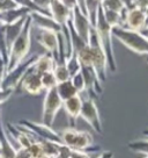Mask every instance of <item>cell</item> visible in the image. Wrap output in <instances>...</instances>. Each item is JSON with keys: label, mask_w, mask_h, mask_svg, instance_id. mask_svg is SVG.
I'll return each mask as SVG.
<instances>
[{"label": "cell", "mask_w": 148, "mask_h": 158, "mask_svg": "<svg viewBox=\"0 0 148 158\" xmlns=\"http://www.w3.org/2000/svg\"><path fill=\"white\" fill-rule=\"evenodd\" d=\"M61 138V143L71 148L72 150H79V151H99V148H94V138L93 135L84 130H78L75 128H67L59 134Z\"/></svg>", "instance_id": "3"}, {"label": "cell", "mask_w": 148, "mask_h": 158, "mask_svg": "<svg viewBox=\"0 0 148 158\" xmlns=\"http://www.w3.org/2000/svg\"><path fill=\"white\" fill-rule=\"evenodd\" d=\"M71 21H72V26H73L74 30L78 33V35H79L81 39L84 40V41L88 43L90 31L93 29V27L90 25L88 18L80 12V10L78 8V6H76V7L74 8L73 12H72Z\"/></svg>", "instance_id": "13"}, {"label": "cell", "mask_w": 148, "mask_h": 158, "mask_svg": "<svg viewBox=\"0 0 148 158\" xmlns=\"http://www.w3.org/2000/svg\"><path fill=\"white\" fill-rule=\"evenodd\" d=\"M89 49H90V57H92V66L94 68L95 72L99 77V81L104 83L108 77V60L104 50L99 44V37L95 31V28L92 29L88 41Z\"/></svg>", "instance_id": "5"}, {"label": "cell", "mask_w": 148, "mask_h": 158, "mask_svg": "<svg viewBox=\"0 0 148 158\" xmlns=\"http://www.w3.org/2000/svg\"><path fill=\"white\" fill-rule=\"evenodd\" d=\"M133 4L137 8L143 10V12H146L147 8H148V1L147 0H145V1H133Z\"/></svg>", "instance_id": "39"}, {"label": "cell", "mask_w": 148, "mask_h": 158, "mask_svg": "<svg viewBox=\"0 0 148 158\" xmlns=\"http://www.w3.org/2000/svg\"><path fill=\"white\" fill-rule=\"evenodd\" d=\"M63 4H64V5L67 7V10H69L71 12H73L74 8L76 7V1H68V0H65V1H63Z\"/></svg>", "instance_id": "40"}, {"label": "cell", "mask_w": 148, "mask_h": 158, "mask_svg": "<svg viewBox=\"0 0 148 158\" xmlns=\"http://www.w3.org/2000/svg\"><path fill=\"white\" fill-rule=\"evenodd\" d=\"M80 118H82L87 123L94 129L97 134L103 133L102 129V121L99 113V108L95 104L94 99H84L82 101V108H81V114Z\"/></svg>", "instance_id": "10"}, {"label": "cell", "mask_w": 148, "mask_h": 158, "mask_svg": "<svg viewBox=\"0 0 148 158\" xmlns=\"http://www.w3.org/2000/svg\"><path fill=\"white\" fill-rule=\"evenodd\" d=\"M101 6L103 10H111V12H116L118 14L123 15L125 8V2L120 1V0H104L101 1Z\"/></svg>", "instance_id": "24"}, {"label": "cell", "mask_w": 148, "mask_h": 158, "mask_svg": "<svg viewBox=\"0 0 148 158\" xmlns=\"http://www.w3.org/2000/svg\"><path fill=\"white\" fill-rule=\"evenodd\" d=\"M40 142L42 143L45 157L54 158L58 155L61 143H57V142H52V141H40Z\"/></svg>", "instance_id": "26"}, {"label": "cell", "mask_w": 148, "mask_h": 158, "mask_svg": "<svg viewBox=\"0 0 148 158\" xmlns=\"http://www.w3.org/2000/svg\"><path fill=\"white\" fill-rule=\"evenodd\" d=\"M18 124L21 126L22 128H25L31 131L40 141H52V142L61 143L59 134L53 130V128L48 127L44 123H37L34 121H29V120H21Z\"/></svg>", "instance_id": "9"}, {"label": "cell", "mask_w": 148, "mask_h": 158, "mask_svg": "<svg viewBox=\"0 0 148 158\" xmlns=\"http://www.w3.org/2000/svg\"><path fill=\"white\" fill-rule=\"evenodd\" d=\"M95 31L99 37V44L102 47V49L105 52L107 60H108V70L111 72L117 71V63L115 58L114 52V45H112V28L107 23V21L103 16V10L102 7L99 8V16H97V22L95 26Z\"/></svg>", "instance_id": "2"}, {"label": "cell", "mask_w": 148, "mask_h": 158, "mask_svg": "<svg viewBox=\"0 0 148 158\" xmlns=\"http://www.w3.org/2000/svg\"><path fill=\"white\" fill-rule=\"evenodd\" d=\"M14 158H31V156H30V152L28 149L18 148L16 149V152H15Z\"/></svg>", "instance_id": "37"}, {"label": "cell", "mask_w": 148, "mask_h": 158, "mask_svg": "<svg viewBox=\"0 0 148 158\" xmlns=\"http://www.w3.org/2000/svg\"><path fill=\"white\" fill-rule=\"evenodd\" d=\"M126 10L123 13V28L133 30V31H142L146 28V13L134 6L133 1H124Z\"/></svg>", "instance_id": "6"}, {"label": "cell", "mask_w": 148, "mask_h": 158, "mask_svg": "<svg viewBox=\"0 0 148 158\" xmlns=\"http://www.w3.org/2000/svg\"><path fill=\"white\" fill-rule=\"evenodd\" d=\"M96 158H114V153L111 151H102Z\"/></svg>", "instance_id": "41"}, {"label": "cell", "mask_w": 148, "mask_h": 158, "mask_svg": "<svg viewBox=\"0 0 148 158\" xmlns=\"http://www.w3.org/2000/svg\"><path fill=\"white\" fill-rule=\"evenodd\" d=\"M38 57V55L37 54H34L31 55L30 57L28 58H25L21 64H19L16 68L10 71V72H7L5 76V78H4V81H2V84H1V87L0 89H18V86L20 85L21 80L23 79V77L25 76V73L28 72V70L31 65L34 64L35 62H36V59Z\"/></svg>", "instance_id": "7"}, {"label": "cell", "mask_w": 148, "mask_h": 158, "mask_svg": "<svg viewBox=\"0 0 148 158\" xmlns=\"http://www.w3.org/2000/svg\"><path fill=\"white\" fill-rule=\"evenodd\" d=\"M102 7V6H101ZM103 16L105 21H107V23H108L112 29L114 28H118V27H123V18H122V15L118 14V13H116V12H111V10H103Z\"/></svg>", "instance_id": "23"}, {"label": "cell", "mask_w": 148, "mask_h": 158, "mask_svg": "<svg viewBox=\"0 0 148 158\" xmlns=\"http://www.w3.org/2000/svg\"><path fill=\"white\" fill-rule=\"evenodd\" d=\"M41 80H42L43 89L46 91V92L56 89V86H57V84H58V81H57V79H56V77H54V74L52 71L42 74V76H41Z\"/></svg>", "instance_id": "28"}, {"label": "cell", "mask_w": 148, "mask_h": 158, "mask_svg": "<svg viewBox=\"0 0 148 158\" xmlns=\"http://www.w3.org/2000/svg\"><path fill=\"white\" fill-rule=\"evenodd\" d=\"M71 153H72V149L64 145V144H61L59 149V152L54 158H71Z\"/></svg>", "instance_id": "34"}, {"label": "cell", "mask_w": 148, "mask_h": 158, "mask_svg": "<svg viewBox=\"0 0 148 158\" xmlns=\"http://www.w3.org/2000/svg\"><path fill=\"white\" fill-rule=\"evenodd\" d=\"M145 13H146V19H147V22H146V28H148V8Z\"/></svg>", "instance_id": "44"}, {"label": "cell", "mask_w": 148, "mask_h": 158, "mask_svg": "<svg viewBox=\"0 0 148 158\" xmlns=\"http://www.w3.org/2000/svg\"><path fill=\"white\" fill-rule=\"evenodd\" d=\"M19 2L15 0H0V13H5L8 10H15L19 7Z\"/></svg>", "instance_id": "33"}, {"label": "cell", "mask_w": 148, "mask_h": 158, "mask_svg": "<svg viewBox=\"0 0 148 158\" xmlns=\"http://www.w3.org/2000/svg\"><path fill=\"white\" fill-rule=\"evenodd\" d=\"M71 158H92L90 153L86 151H79V150H72Z\"/></svg>", "instance_id": "38"}, {"label": "cell", "mask_w": 148, "mask_h": 158, "mask_svg": "<svg viewBox=\"0 0 148 158\" xmlns=\"http://www.w3.org/2000/svg\"><path fill=\"white\" fill-rule=\"evenodd\" d=\"M49 12L51 14V18L58 23V25L64 28L67 26L68 20L72 18V12L67 10V7L63 4L60 0H51L49 6Z\"/></svg>", "instance_id": "14"}, {"label": "cell", "mask_w": 148, "mask_h": 158, "mask_svg": "<svg viewBox=\"0 0 148 158\" xmlns=\"http://www.w3.org/2000/svg\"><path fill=\"white\" fill-rule=\"evenodd\" d=\"M29 16H30V19H31L33 28H34V27H37V29L50 30V31H54V33H59V31L63 30V28H61L50 15L30 13Z\"/></svg>", "instance_id": "15"}, {"label": "cell", "mask_w": 148, "mask_h": 158, "mask_svg": "<svg viewBox=\"0 0 148 158\" xmlns=\"http://www.w3.org/2000/svg\"><path fill=\"white\" fill-rule=\"evenodd\" d=\"M52 72L58 83H64V81H67L71 79V74H69L65 63H56Z\"/></svg>", "instance_id": "25"}, {"label": "cell", "mask_w": 148, "mask_h": 158, "mask_svg": "<svg viewBox=\"0 0 148 158\" xmlns=\"http://www.w3.org/2000/svg\"><path fill=\"white\" fill-rule=\"evenodd\" d=\"M71 81H72V84L73 86L75 87V89L79 92V94L81 92H86V86H84V77H82V73H81V71L78 72V73H75L74 76L71 77Z\"/></svg>", "instance_id": "31"}, {"label": "cell", "mask_w": 148, "mask_h": 158, "mask_svg": "<svg viewBox=\"0 0 148 158\" xmlns=\"http://www.w3.org/2000/svg\"><path fill=\"white\" fill-rule=\"evenodd\" d=\"M31 31H33V23L30 16H28L21 35L10 47L8 63H7V72L12 71L27 58L31 44Z\"/></svg>", "instance_id": "1"}, {"label": "cell", "mask_w": 148, "mask_h": 158, "mask_svg": "<svg viewBox=\"0 0 148 158\" xmlns=\"http://www.w3.org/2000/svg\"><path fill=\"white\" fill-rule=\"evenodd\" d=\"M145 158H148V157H145Z\"/></svg>", "instance_id": "47"}, {"label": "cell", "mask_w": 148, "mask_h": 158, "mask_svg": "<svg viewBox=\"0 0 148 158\" xmlns=\"http://www.w3.org/2000/svg\"><path fill=\"white\" fill-rule=\"evenodd\" d=\"M30 10L27 7H25V6L20 5L15 10H8V12H5V13H0V23H2V25L5 26L13 25V23H16L20 20L28 18Z\"/></svg>", "instance_id": "17"}, {"label": "cell", "mask_w": 148, "mask_h": 158, "mask_svg": "<svg viewBox=\"0 0 148 158\" xmlns=\"http://www.w3.org/2000/svg\"><path fill=\"white\" fill-rule=\"evenodd\" d=\"M13 93H14V91H13V89H0V105L6 102V101L12 97V94Z\"/></svg>", "instance_id": "36"}, {"label": "cell", "mask_w": 148, "mask_h": 158, "mask_svg": "<svg viewBox=\"0 0 148 158\" xmlns=\"http://www.w3.org/2000/svg\"><path fill=\"white\" fill-rule=\"evenodd\" d=\"M19 89H22L27 93L31 94V95H40L44 89L42 86V80H41V76L37 74L33 70V65L29 68L28 72L25 73L23 79L21 80L20 85L18 86Z\"/></svg>", "instance_id": "11"}, {"label": "cell", "mask_w": 148, "mask_h": 158, "mask_svg": "<svg viewBox=\"0 0 148 158\" xmlns=\"http://www.w3.org/2000/svg\"><path fill=\"white\" fill-rule=\"evenodd\" d=\"M128 149L134 152L143 153L145 157H148V139L147 141H134L128 143Z\"/></svg>", "instance_id": "30"}, {"label": "cell", "mask_w": 148, "mask_h": 158, "mask_svg": "<svg viewBox=\"0 0 148 158\" xmlns=\"http://www.w3.org/2000/svg\"><path fill=\"white\" fill-rule=\"evenodd\" d=\"M82 101H84V99H81L80 95H76V97H73V98L63 102V108L65 109V112L68 116L71 128H74V126L76 123V120L80 118L81 108H82Z\"/></svg>", "instance_id": "16"}, {"label": "cell", "mask_w": 148, "mask_h": 158, "mask_svg": "<svg viewBox=\"0 0 148 158\" xmlns=\"http://www.w3.org/2000/svg\"><path fill=\"white\" fill-rule=\"evenodd\" d=\"M86 7H87V18L93 28H95L96 22H97V16L101 8V1H86Z\"/></svg>", "instance_id": "22"}, {"label": "cell", "mask_w": 148, "mask_h": 158, "mask_svg": "<svg viewBox=\"0 0 148 158\" xmlns=\"http://www.w3.org/2000/svg\"><path fill=\"white\" fill-rule=\"evenodd\" d=\"M142 134H143V136H146V138L148 139V129H146V130H143Z\"/></svg>", "instance_id": "43"}, {"label": "cell", "mask_w": 148, "mask_h": 158, "mask_svg": "<svg viewBox=\"0 0 148 158\" xmlns=\"http://www.w3.org/2000/svg\"><path fill=\"white\" fill-rule=\"evenodd\" d=\"M56 91L59 95V98L63 100V102L68 100V99L73 98V97L79 95V92L75 89V87H74L72 81H71V79L67 80V81H64V83H58L57 86H56Z\"/></svg>", "instance_id": "21"}, {"label": "cell", "mask_w": 148, "mask_h": 158, "mask_svg": "<svg viewBox=\"0 0 148 158\" xmlns=\"http://www.w3.org/2000/svg\"><path fill=\"white\" fill-rule=\"evenodd\" d=\"M65 64H66V68H67V70H68L71 77L74 76L75 73L80 72V70H81V65H80L79 59H78V57H76V55L73 54V52H71V54L66 57Z\"/></svg>", "instance_id": "27"}, {"label": "cell", "mask_w": 148, "mask_h": 158, "mask_svg": "<svg viewBox=\"0 0 148 158\" xmlns=\"http://www.w3.org/2000/svg\"><path fill=\"white\" fill-rule=\"evenodd\" d=\"M0 55L5 59L6 63H8V55H10V49L6 42V33H5V25L0 23Z\"/></svg>", "instance_id": "29"}, {"label": "cell", "mask_w": 148, "mask_h": 158, "mask_svg": "<svg viewBox=\"0 0 148 158\" xmlns=\"http://www.w3.org/2000/svg\"><path fill=\"white\" fill-rule=\"evenodd\" d=\"M25 21H27V18L20 20V21H18L16 23L5 26L6 42H7V45H8V49H10L12 44L14 43L15 41H16V39L21 35L22 30H23V28H25Z\"/></svg>", "instance_id": "20"}, {"label": "cell", "mask_w": 148, "mask_h": 158, "mask_svg": "<svg viewBox=\"0 0 148 158\" xmlns=\"http://www.w3.org/2000/svg\"><path fill=\"white\" fill-rule=\"evenodd\" d=\"M35 37H36V41L49 54L53 56L56 63H58V36H57V33L50 31V30L38 29Z\"/></svg>", "instance_id": "12"}, {"label": "cell", "mask_w": 148, "mask_h": 158, "mask_svg": "<svg viewBox=\"0 0 148 158\" xmlns=\"http://www.w3.org/2000/svg\"><path fill=\"white\" fill-rule=\"evenodd\" d=\"M112 37H116L126 48L138 55H148V41L138 31L126 29L123 27L112 29Z\"/></svg>", "instance_id": "4"}, {"label": "cell", "mask_w": 148, "mask_h": 158, "mask_svg": "<svg viewBox=\"0 0 148 158\" xmlns=\"http://www.w3.org/2000/svg\"><path fill=\"white\" fill-rule=\"evenodd\" d=\"M140 34L142 35L143 37H145V39H146L148 41V28H145V29H143L142 31H140Z\"/></svg>", "instance_id": "42"}, {"label": "cell", "mask_w": 148, "mask_h": 158, "mask_svg": "<svg viewBox=\"0 0 148 158\" xmlns=\"http://www.w3.org/2000/svg\"><path fill=\"white\" fill-rule=\"evenodd\" d=\"M15 152L16 148L10 143V136L6 133V129L0 118V158H14Z\"/></svg>", "instance_id": "19"}, {"label": "cell", "mask_w": 148, "mask_h": 158, "mask_svg": "<svg viewBox=\"0 0 148 158\" xmlns=\"http://www.w3.org/2000/svg\"><path fill=\"white\" fill-rule=\"evenodd\" d=\"M145 58H146V62H147V64H148V55L147 56H145Z\"/></svg>", "instance_id": "45"}, {"label": "cell", "mask_w": 148, "mask_h": 158, "mask_svg": "<svg viewBox=\"0 0 148 158\" xmlns=\"http://www.w3.org/2000/svg\"><path fill=\"white\" fill-rule=\"evenodd\" d=\"M43 158H49V157H43Z\"/></svg>", "instance_id": "46"}, {"label": "cell", "mask_w": 148, "mask_h": 158, "mask_svg": "<svg viewBox=\"0 0 148 158\" xmlns=\"http://www.w3.org/2000/svg\"><path fill=\"white\" fill-rule=\"evenodd\" d=\"M28 150H29L31 158L45 157L44 150H43V147H42V143H41V142H34V143L28 148Z\"/></svg>", "instance_id": "32"}, {"label": "cell", "mask_w": 148, "mask_h": 158, "mask_svg": "<svg viewBox=\"0 0 148 158\" xmlns=\"http://www.w3.org/2000/svg\"><path fill=\"white\" fill-rule=\"evenodd\" d=\"M54 64H56V60H54L53 56L49 52H44L42 55H38L36 62L33 64V70L37 74L42 76L46 72L53 71Z\"/></svg>", "instance_id": "18"}, {"label": "cell", "mask_w": 148, "mask_h": 158, "mask_svg": "<svg viewBox=\"0 0 148 158\" xmlns=\"http://www.w3.org/2000/svg\"><path fill=\"white\" fill-rule=\"evenodd\" d=\"M6 73H7V63H6V60L0 55V87H1V84L4 81Z\"/></svg>", "instance_id": "35"}, {"label": "cell", "mask_w": 148, "mask_h": 158, "mask_svg": "<svg viewBox=\"0 0 148 158\" xmlns=\"http://www.w3.org/2000/svg\"><path fill=\"white\" fill-rule=\"evenodd\" d=\"M60 108H63V100L59 98L56 89L48 91L45 93L44 101H43V112H42L43 123L52 128L56 116Z\"/></svg>", "instance_id": "8"}]
</instances>
